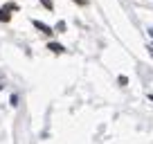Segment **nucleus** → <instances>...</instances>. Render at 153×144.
Instances as JSON below:
<instances>
[{"mask_svg": "<svg viewBox=\"0 0 153 144\" xmlns=\"http://www.w3.org/2000/svg\"><path fill=\"white\" fill-rule=\"evenodd\" d=\"M34 27H36L41 34H48V36H50V34H54V29H52V27H48L45 23H41V20H34Z\"/></svg>", "mask_w": 153, "mask_h": 144, "instance_id": "1", "label": "nucleus"}, {"mask_svg": "<svg viewBox=\"0 0 153 144\" xmlns=\"http://www.w3.org/2000/svg\"><path fill=\"white\" fill-rule=\"evenodd\" d=\"M9 9H16V5H9V7H2V9H0V20H9L11 18V14H9Z\"/></svg>", "mask_w": 153, "mask_h": 144, "instance_id": "2", "label": "nucleus"}, {"mask_svg": "<svg viewBox=\"0 0 153 144\" xmlns=\"http://www.w3.org/2000/svg\"><path fill=\"white\" fill-rule=\"evenodd\" d=\"M48 48H50V50H52V52H54V54H61V52H63V45H59V43H50V45H48Z\"/></svg>", "mask_w": 153, "mask_h": 144, "instance_id": "3", "label": "nucleus"}, {"mask_svg": "<svg viewBox=\"0 0 153 144\" xmlns=\"http://www.w3.org/2000/svg\"><path fill=\"white\" fill-rule=\"evenodd\" d=\"M41 2H43V7H45V9H52V0H41Z\"/></svg>", "mask_w": 153, "mask_h": 144, "instance_id": "4", "label": "nucleus"}, {"mask_svg": "<svg viewBox=\"0 0 153 144\" xmlns=\"http://www.w3.org/2000/svg\"><path fill=\"white\" fill-rule=\"evenodd\" d=\"M76 2H79V5H88V0H76Z\"/></svg>", "mask_w": 153, "mask_h": 144, "instance_id": "5", "label": "nucleus"}, {"mask_svg": "<svg viewBox=\"0 0 153 144\" xmlns=\"http://www.w3.org/2000/svg\"><path fill=\"white\" fill-rule=\"evenodd\" d=\"M149 34H151V36H153V27H151V29H149Z\"/></svg>", "mask_w": 153, "mask_h": 144, "instance_id": "6", "label": "nucleus"}, {"mask_svg": "<svg viewBox=\"0 0 153 144\" xmlns=\"http://www.w3.org/2000/svg\"><path fill=\"white\" fill-rule=\"evenodd\" d=\"M149 99H151V101H153V95H149Z\"/></svg>", "mask_w": 153, "mask_h": 144, "instance_id": "7", "label": "nucleus"}, {"mask_svg": "<svg viewBox=\"0 0 153 144\" xmlns=\"http://www.w3.org/2000/svg\"><path fill=\"white\" fill-rule=\"evenodd\" d=\"M0 90H2V83H0Z\"/></svg>", "mask_w": 153, "mask_h": 144, "instance_id": "8", "label": "nucleus"}]
</instances>
